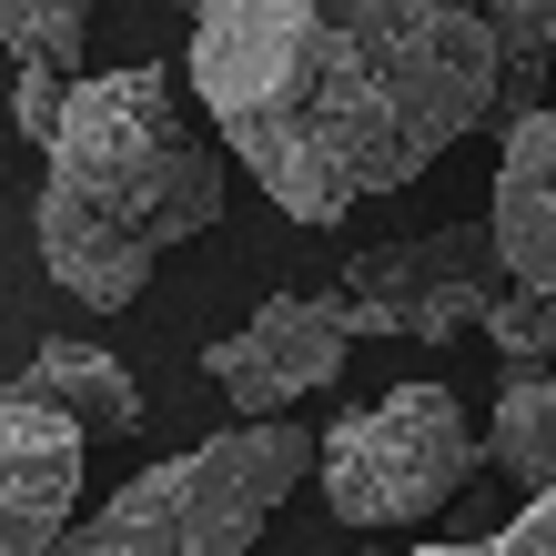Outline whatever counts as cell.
Listing matches in <instances>:
<instances>
[{"label": "cell", "instance_id": "6da1fadb", "mask_svg": "<svg viewBox=\"0 0 556 556\" xmlns=\"http://www.w3.org/2000/svg\"><path fill=\"white\" fill-rule=\"evenodd\" d=\"M192 102L293 223H344L496 122L476 0H192Z\"/></svg>", "mask_w": 556, "mask_h": 556}, {"label": "cell", "instance_id": "277c9868", "mask_svg": "<svg viewBox=\"0 0 556 556\" xmlns=\"http://www.w3.org/2000/svg\"><path fill=\"white\" fill-rule=\"evenodd\" d=\"M476 466L485 435L466 425L455 384H395L344 425H324V506L344 527H425Z\"/></svg>", "mask_w": 556, "mask_h": 556}, {"label": "cell", "instance_id": "9c48e42d", "mask_svg": "<svg viewBox=\"0 0 556 556\" xmlns=\"http://www.w3.org/2000/svg\"><path fill=\"white\" fill-rule=\"evenodd\" d=\"M21 395L61 405L72 425H91V435H132V425H142V384L122 375L102 344H41L21 365Z\"/></svg>", "mask_w": 556, "mask_h": 556}, {"label": "cell", "instance_id": "52a82bcc", "mask_svg": "<svg viewBox=\"0 0 556 556\" xmlns=\"http://www.w3.org/2000/svg\"><path fill=\"white\" fill-rule=\"evenodd\" d=\"M81 445L91 425H72L41 395H0V556H51L81 527Z\"/></svg>", "mask_w": 556, "mask_h": 556}, {"label": "cell", "instance_id": "30bf717a", "mask_svg": "<svg viewBox=\"0 0 556 556\" xmlns=\"http://www.w3.org/2000/svg\"><path fill=\"white\" fill-rule=\"evenodd\" d=\"M485 455H496L527 496H546V485H556V375H536V365L506 375L496 415H485Z\"/></svg>", "mask_w": 556, "mask_h": 556}, {"label": "cell", "instance_id": "2e32d148", "mask_svg": "<svg viewBox=\"0 0 556 556\" xmlns=\"http://www.w3.org/2000/svg\"><path fill=\"white\" fill-rule=\"evenodd\" d=\"M182 11H192V0H182Z\"/></svg>", "mask_w": 556, "mask_h": 556}, {"label": "cell", "instance_id": "3957f363", "mask_svg": "<svg viewBox=\"0 0 556 556\" xmlns=\"http://www.w3.org/2000/svg\"><path fill=\"white\" fill-rule=\"evenodd\" d=\"M304 476H324V445L304 435V425L243 415V425H223V435L142 466L112 506H91L51 556H243Z\"/></svg>", "mask_w": 556, "mask_h": 556}, {"label": "cell", "instance_id": "7a4b0ae2", "mask_svg": "<svg viewBox=\"0 0 556 556\" xmlns=\"http://www.w3.org/2000/svg\"><path fill=\"white\" fill-rule=\"evenodd\" d=\"M223 223V152L192 132L182 91L132 72H81L61 132L41 142V264L91 314L142 304L162 253Z\"/></svg>", "mask_w": 556, "mask_h": 556}, {"label": "cell", "instance_id": "8992f818", "mask_svg": "<svg viewBox=\"0 0 556 556\" xmlns=\"http://www.w3.org/2000/svg\"><path fill=\"white\" fill-rule=\"evenodd\" d=\"M354 354V304H314V293H264L243 314V334L203 344V375L233 395V415H283L324 395Z\"/></svg>", "mask_w": 556, "mask_h": 556}, {"label": "cell", "instance_id": "7c38bea8", "mask_svg": "<svg viewBox=\"0 0 556 556\" xmlns=\"http://www.w3.org/2000/svg\"><path fill=\"white\" fill-rule=\"evenodd\" d=\"M0 30H11L21 61H51V72L81 81V30H91V0H0Z\"/></svg>", "mask_w": 556, "mask_h": 556}, {"label": "cell", "instance_id": "8fae6325", "mask_svg": "<svg viewBox=\"0 0 556 556\" xmlns=\"http://www.w3.org/2000/svg\"><path fill=\"white\" fill-rule=\"evenodd\" d=\"M496 21V122L546 112V61H556V0H485Z\"/></svg>", "mask_w": 556, "mask_h": 556}, {"label": "cell", "instance_id": "5bb4252c", "mask_svg": "<svg viewBox=\"0 0 556 556\" xmlns=\"http://www.w3.org/2000/svg\"><path fill=\"white\" fill-rule=\"evenodd\" d=\"M415 556H556V485L527 496L496 536H476V546H415Z\"/></svg>", "mask_w": 556, "mask_h": 556}, {"label": "cell", "instance_id": "9a60e30c", "mask_svg": "<svg viewBox=\"0 0 556 556\" xmlns=\"http://www.w3.org/2000/svg\"><path fill=\"white\" fill-rule=\"evenodd\" d=\"M61 112H72V72H51V61H21V81H11V122L30 142H51L61 132Z\"/></svg>", "mask_w": 556, "mask_h": 556}, {"label": "cell", "instance_id": "ba28073f", "mask_svg": "<svg viewBox=\"0 0 556 556\" xmlns=\"http://www.w3.org/2000/svg\"><path fill=\"white\" fill-rule=\"evenodd\" d=\"M496 243H506V274L516 283H546L556 293V102L506 122V152H496Z\"/></svg>", "mask_w": 556, "mask_h": 556}, {"label": "cell", "instance_id": "5b68a950", "mask_svg": "<svg viewBox=\"0 0 556 556\" xmlns=\"http://www.w3.org/2000/svg\"><path fill=\"white\" fill-rule=\"evenodd\" d=\"M506 243L496 223H445V233H415V243H375L354 253V344H455L496 314L506 293Z\"/></svg>", "mask_w": 556, "mask_h": 556}, {"label": "cell", "instance_id": "4fadbf2b", "mask_svg": "<svg viewBox=\"0 0 556 556\" xmlns=\"http://www.w3.org/2000/svg\"><path fill=\"white\" fill-rule=\"evenodd\" d=\"M485 344H496L506 365H546L556 354V293L546 283H506L496 314H485Z\"/></svg>", "mask_w": 556, "mask_h": 556}]
</instances>
